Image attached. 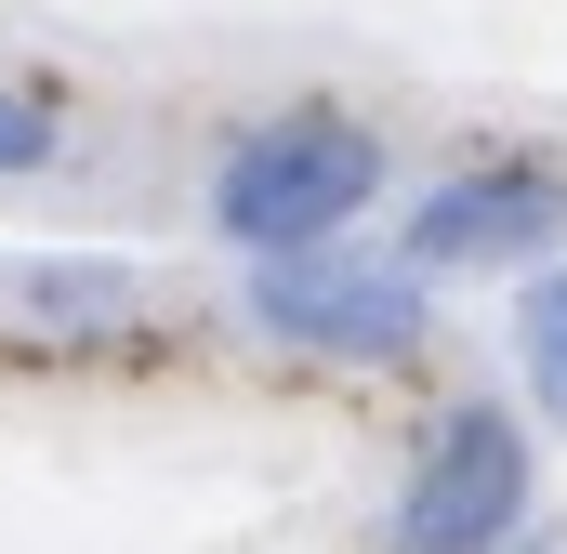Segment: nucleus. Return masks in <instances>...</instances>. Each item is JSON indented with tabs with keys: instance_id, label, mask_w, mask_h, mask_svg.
I'll list each match as a JSON object with an SVG mask.
<instances>
[{
	"instance_id": "nucleus-1",
	"label": "nucleus",
	"mask_w": 567,
	"mask_h": 554,
	"mask_svg": "<svg viewBox=\"0 0 567 554\" xmlns=\"http://www.w3.org/2000/svg\"><path fill=\"white\" fill-rule=\"evenodd\" d=\"M383 198H396V145H383V120H357L343 93H303V106H265V120H238V133L212 145L198 225L251 265V252L357 238Z\"/></svg>"
},
{
	"instance_id": "nucleus-7",
	"label": "nucleus",
	"mask_w": 567,
	"mask_h": 554,
	"mask_svg": "<svg viewBox=\"0 0 567 554\" xmlns=\"http://www.w3.org/2000/svg\"><path fill=\"white\" fill-rule=\"evenodd\" d=\"M502 554H555V542H542V529H515V542H502Z\"/></svg>"
},
{
	"instance_id": "nucleus-3",
	"label": "nucleus",
	"mask_w": 567,
	"mask_h": 554,
	"mask_svg": "<svg viewBox=\"0 0 567 554\" xmlns=\"http://www.w3.org/2000/svg\"><path fill=\"white\" fill-rule=\"evenodd\" d=\"M515 529H542V449H528V410L502 397H449V422L423 435L396 515H383V554H502Z\"/></svg>"
},
{
	"instance_id": "nucleus-4",
	"label": "nucleus",
	"mask_w": 567,
	"mask_h": 554,
	"mask_svg": "<svg viewBox=\"0 0 567 554\" xmlns=\"http://www.w3.org/2000/svg\"><path fill=\"white\" fill-rule=\"evenodd\" d=\"M567 238V172L555 158H462L410 198V265L423 277H475V265H542Z\"/></svg>"
},
{
	"instance_id": "nucleus-6",
	"label": "nucleus",
	"mask_w": 567,
	"mask_h": 554,
	"mask_svg": "<svg viewBox=\"0 0 567 554\" xmlns=\"http://www.w3.org/2000/svg\"><path fill=\"white\" fill-rule=\"evenodd\" d=\"M40 172H66V106L40 80H0V185H40Z\"/></svg>"
},
{
	"instance_id": "nucleus-5",
	"label": "nucleus",
	"mask_w": 567,
	"mask_h": 554,
	"mask_svg": "<svg viewBox=\"0 0 567 554\" xmlns=\"http://www.w3.org/2000/svg\"><path fill=\"white\" fill-rule=\"evenodd\" d=\"M515 370H528V410L567 435V252L515 265Z\"/></svg>"
},
{
	"instance_id": "nucleus-2",
	"label": "nucleus",
	"mask_w": 567,
	"mask_h": 554,
	"mask_svg": "<svg viewBox=\"0 0 567 554\" xmlns=\"http://www.w3.org/2000/svg\"><path fill=\"white\" fill-rule=\"evenodd\" d=\"M435 277L410 252H357V238H317V252H251L238 277V330L278 343V357H330V370H396L435 330L423 304Z\"/></svg>"
}]
</instances>
